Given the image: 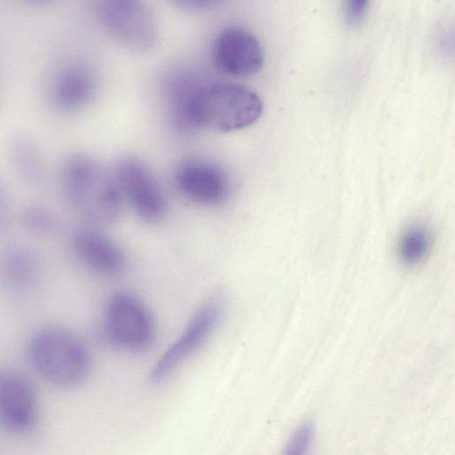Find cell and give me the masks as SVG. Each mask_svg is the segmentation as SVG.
Masks as SVG:
<instances>
[{"mask_svg":"<svg viewBox=\"0 0 455 455\" xmlns=\"http://www.w3.org/2000/svg\"><path fill=\"white\" fill-rule=\"evenodd\" d=\"M98 16L105 32L128 50L147 52L157 41L156 20L145 0H100Z\"/></svg>","mask_w":455,"mask_h":455,"instance_id":"8992f818","label":"cell"},{"mask_svg":"<svg viewBox=\"0 0 455 455\" xmlns=\"http://www.w3.org/2000/svg\"><path fill=\"white\" fill-rule=\"evenodd\" d=\"M431 229L423 224H413L401 235L397 252L400 260L408 267L421 263L431 250L433 244Z\"/></svg>","mask_w":455,"mask_h":455,"instance_id":"9a60e30c","label":"cell"},{"mask_svg":"<svg viewBox=\"0 0 455 455\" xmlns=\"http://www.w3.org/2000/svg\"><path fill=\"white\" fill-rule=\"evenodd\" d=\"M438 36V46L440 51L442 50L446 54H449V50H452V34H450L447 30H443L441 31Z\"/></svg>","mask_w":455,"mask_h":455,"instance_id":"44dd1931","label":"cell"},{"mask_svg":"<svg viewBox=\"0 0 455 455\" xmlns=\"http://www.w3.org/2000/svg\"><path fill=\"white\" fill-rule=\"evenodd\" d=\"M15 212L8 187L0 176V236L9 232Z\"/></svg>","mask_w":455,"mask_h":455,"instance_id":"ac0fdd59","label":"cell"},{"mask_svg":"<svg viewBox=\"0 0 455 455\" xmlns=\"http://www.w3.org/2000/svg\"><path fill=\"white\" fill-rule=\"evenodd\" d=\"M58 184L68 207L89 221L109 222L118 216L124 201L112 171L90 155H67L60 164Z\"/></svg>","mask_w":455,"mask_h":455,"instance_id":"6da1fadb","label":"cell"},{"mask_svg":"<svg viewBox=\"0 0 455 455\" xmlns=\"http://www.w3.org/2000/svg\"><path fill=\"white\" fill-rule=\"evenodd\" d=\"M69 245L76 259L96 275L116 277L126 268L127 259L121 247L92 227L76 228L69 237Z\"/></svg>","mask_w":455,"mask_h":455,"instance_id":"8fae6325","label":"cell"},{"mask_svg":"<svg viewBox=\"0 0 455 455\" xmlns=\"http://www.w3.org/2000/svg\"><path fill=\"white\" fill-rule=\"evenodd\" d=\"M28 355L38 374L52 385L73 389L83 385L92 370V355L84 340L71 331L46 326L35 331Z\"/></svg>","mask_w":455,"mask_h":455,"instance_id":"3957f363","label":"cell"},{"mask_svg":"<svg viewBox=\"0 0 455 455\" xmlns=\"http://www.w3.org/2000/svg\"><path fill=\"white\" fill-rule=\"evenodd\" d=\"M112 173L123 201L141 220L155 223L165 217L168 208L165 194L145 164L132 157L124 158L117 163Z\"/></svg>","mask_w":455,"mask_h":455,"instance_id":"52a82bcc","label":"cell"},{"mask_svg":"<svg viewBox=\"0 0 455 455\" xmlns=\"http://www.w3.org/2000/svg\"><path fill=\"white\" fill-rule=\"evenodd\" d=\"M39 276V263L23 245H9L0 251V285L12 292L30 290Z\"/></svg>","mask_w":455,"mask_h":455,"instance_id":"5bb4252c","label":"cell"},{"mask_svg":"<svg viewBox=\"0 0 455 455\" xmlns=\"http://www.w3.org/2000/svg\"><path fill=\"white\" fill-rule=\"evenodd\" d=\"M101 331L104 340L112 347L140 353L153 346L157 329L146 302L132 292L119 291L106 303Z\"/></svg>","mask_w":455,"mask_h":455,"instance_id":"277c9868","label":"cell"},{"mask_svg":"<svg viewBox=\"0 0 455 455\" xmlns=\"http://www.w3.org/2000/svg\"><path fill=\"white\" fill-rule=\"evenodd\" d=\"M174 5L188 11H206L217 7L225 0H169Z\"/></svg>","mask_w":455,"mask_h":455,"instance_id":"d6986e66","label":"cell"},{"mask_svg":"<svg viewBox=\"0 0 455 455\" xmlns=\"http://www.w3.org/2000/svg\"><path fill=\"white\" fill-rule=\"evenodd\" d=\"M224 312L225 302L220 295L203 302L152 366L149 372L151 383H163L195 355L216 331Z\"/></svg>","mask_w":455,"mask_h":455,"instance_id":"5b68a950","label":"cell"},{"mask_svg":"<svg viewBox=\"0 0 455 455\" xmlns=\"http://www.w3.org/2000/svg\"><path fill=\"white\" fill-rule=\"evenodd\" d=\"M17 220L28 234L35 235H50L60 226L57 213L44 203L29 202L24 204L17 213Z\"/></svg>","mask_w":455,"mask_h":455,"instance_id":"2e32d148","label":"cell"},{"mask_svg":"<svg viewBox=\"0 0 455 455\" xmlns=\"http://www.w3.org/2000/svg\"><path fill=\"white\" fill-rule=\"evenodd\" d=\"M315 435V425L310 420L302 422L291 434L286 446V453H307L313 444Z\"/></svg>","mask_w":455,"mask_h":455,"instance_id":"e0dca14e","label":"cell"},{"mask_svg":"<svg viewBox=\"0 0 455 455\" xmlns=\"http://www.w3.org/2000/svg\"><path fill=\"white\" fill-rule=\"evenodd\" d=\"M5 153L14 174L31 188H43L49 181L50 171L39 144L29 135L16 133L9 138Z\"/></svg>","mask_w":455,"mask_h":455,"instance_id":"4fadbf2b","label":"cell"},{"mask_svg":"<svg viewBox=\"0 0 455 455\" xmlns=\"http://www.w3.org/2000/svg\"><path fill=\"white\" fill-rule=\"evenodd\" d=\"M29 3H33V4H45V3H49L50 1L52 0H26Z\"/></svg>","mask_w":455,"mask_h":455,"instance_id":"7402d4cb","label":"cell"},{"mask_svg":"<svg viewBox=\"0 0 455 455\" xmlns=\"http://www.w3.org/2000/svg\"><path fill=\"white\" fill-rule=\"evenodd\" d=\"M369 0H348V16L353 23L363 18L368 6Z\"/></svg>","mask_w":455,"mask_h":455,"instance_id":"ffe728a7","label":"cell"},{"mask_svg":"<svg viewBox=\"0 0 455 455\" xmlns=\"http://www.w3.org/2000/svg\"><path fill=\"white\" fill-rule=\"evenodd\" d=\"M211 60L220 73L231 77L254 76L265 60L264 49L258 37L241 26L224 28L212 40Z\"/></svg>","mask_w":455,"mask_h":455,"instance_id":"ba28073f","label":"cell"},{"mask_svg":"<svg viewBox=\"0 0 455 455\" xmlns=\"http://www.w3.org/2000/svg\"><path fill=\"white\" fill-rule=\"evenodd\" d=\"M38 415V397L30 379L17 371H0V427L12 434H28Z\"/></svg>","mask_w":455,"mask_h":455,"instance_id":"30bf717a","label":"cell"},{"mask_svg":"<svg viewBox=\"0 0 455 455\" xmlns=\"http://www.w3.org/2000/svg\"><path fill=\"white\" fill-rule=\"evenodd\" d=\"M261 113L262 102L251 89L234 83H204L190 96L184 131L234 132L256 123Z\"/></svg>","mask_w":455,"mask_h":455,"instance_id":"7a4b0ae2","label":"cell"},{"mask_svg":"<svg viewBox=\"0 0 455 455\" xmlns=\"http://www.w3.org/2000/svg\"><path fill=\"white\" fill-rule=\"evenodd\" d=\"M173 185L184 199L204 207L222 204L231 190L226 171L218 164L201 158L182 161L174 171Z\"/></svg>","mask_w":455,"mask_h":455,"instance_id":"9c48e42d","label":"cell"},{"mask_svg":"<svg viewBox=\"0 0 455 455\" xmlns=\"http://www.w3.org/2000/svg\"><path fill=\"white\" fill-rule=\"evenodd\" d=\"M96 89V77L91 69L80 64L68 65L57 71L50 83V103L57 112L71 115L89 105Z\"/></svg>","mask_w":455,"mask_h":455,"instance_id":"7c38bea8","label":"cell"}]
</instances>
